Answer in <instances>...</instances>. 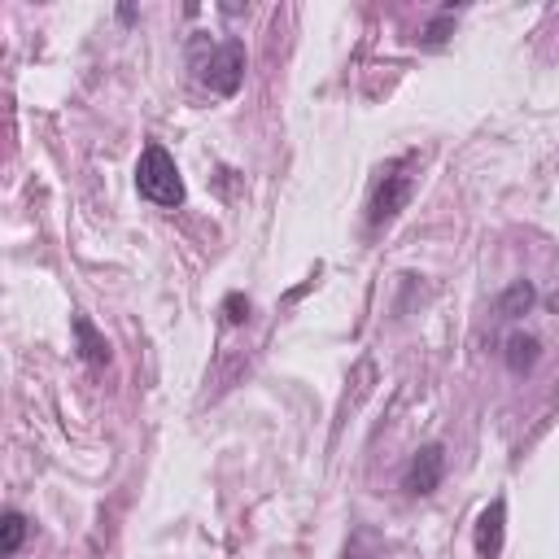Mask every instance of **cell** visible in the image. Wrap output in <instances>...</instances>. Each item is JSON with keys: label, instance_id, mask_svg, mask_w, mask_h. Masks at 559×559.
<instances>
[{"label": "cell", "instance_id": "cell-6", "mask_svg": "<svg viewBox=\"0 0 559 559\" xmlns=\"http://www.w3.org/2000/svg\"><path fill=\"white\" fill-rule=\"evenodd\" d=\"M70 328H75V341H79V359L92 363V367H105L110 363V346H105V337L97 328H92L88 315H75L70 319Z\"/></svg>", "mask_w": 559, "mask_h": 559}, {"label": "cell", "instance_id": "cell-7", "mask_svg": "<svg viewBox=\"0 0 559 559\" xmlns=\"http://www.w3.org/2000/svg\"><path fill=\"white\" fill-rule=\"evenodd\" d=\"M503 359H507V367H511L516 376L533 372V367H538V359H542L538 337H529V332H511V337H507V350H503Z\"/></svg>", "mask_w": 559, "mask_h": 559}, {"label": "cell", "instance_id": "cell-10", "mask_svg": "<svg viewBox=\"0 0 559 559\" xmlns=\"http://www.w3.org/2000/svg\"><path fill=\"white\" fill-rule=\"evenodd\" d=\"M450 22H455V9H442V18L433 22V27H428L420 40L428 44V49H437V44H446V35H450Z\"/></svg>", "mask_w": 559, "mask_h": 559}, {"label": "cell", "instance_id": "cell-3", "mask_svg": "<svg viewBox=\"0 0 559 559\" xmlns=\"http://www.w3.org/2000/svg\"><path fill=\"white\" fill-rule=\"evenodd\" d=\"M415 193V175H411V153L407 158H398L389 166L385 175H380L372 201H367V228H385V223H394L402 210H407V201Z\"/></svg>", "mask_w": 559, "mask_h": 559}, {"label": "cell", "instance_id": "cell-8", "mask_svg": "<svg viewBox=\"0 0 559 559\" xmlns=\"http://www.w3.org/2000/svg\"><path fill=\"white\" fill-rule=\"evenodd\" d=\"M22 538H27V516H22L18 507H5V516H0V555H18Z\"/></svg>", "mask_w": 559, "mask_h": 559}, {"label": "cell", "instance_id": "cell-5", "mask_svg": "<svg viewBox=\"0 0 559 559\" xmlns=\"http://www.w3.org/2000/svg\"><path fill=\"white\" fill-rule=\"evenodd\" d=\"M503 538H507V498H494L477 516V555L498 559L503 555Z\"/></svg>", "mask_w": 559, "mask_h": 559}, {"label": "cell", "instance_id": "cell-9", "mask_svg": "<svg viewBox=\"0 0 559 559\" xmlns=\"http://www.w3.org/2000/svg\"><path fill=\"white\" fill-rule=\"evenodd\" d=\"M533 302H538V293H533V284H529V280H516V284H511V289H507L503 297H498V315H503V319H516V315H525Z\"/></svg>", "mask_w": 559, "mask_h": 559}, {"label": "cell", "instance_id": "cell-4", "mask_svg": "<svg viewBox=\"0 0 559 559\" xmlns=\"http://www.w3.org/2000/svg\"><path fill=\"white\" fill-rule=\"evenodd\" d=\"M442 472H446V450H442V442H428V446H420L411 455L407 477H402V490L415 494V498H428L437 485H442Z\"/></svg>", "mask_w": 559, "mask_h": 559}, {"label": "cell", "instance_id": "cell-1", "mask_svg": "<svg viewBox=\"0 0 559 559\" xmlns=\"http://www.w3.org/2000/svg\"><path fill=\"white\" fill-rule=\"evenodd\" d=\"M136 193L145 201H153V206H162V210L184 206L180 166H175V158L162 145H145V153H140V162H136Z\"/></svg>", "mask_w": 559, "mask_h": 559}, {"label": "cell", "instance_id": "cell-11", "mask_svg": "<svg viewBox=\"0 0 559 559\" xmlns=\"http://www.w3.org/2000/svg\"><path fill=\"white\" fill-rule=\"evenodd\" d=\"M223 315H228V324H245L249 319V297L245 293H228L223 297Z\"/></svg>", "mask_w": 559, "mask_h": 559}, {"label": "cell", "instance_id": "cell-2", "mask_svg": "<svg viewBox=\"0 0 559 559\" xmlns=\"http://www.w3.org/2000/svg\"><path fill=\"white\" fill-rule=\"evenodd\" d=\"M193 70H197V79L206 83L210 92H219V97H236L241 83H245V44L241 40L210 44L206 57L193 53Z\"/></svg>", "mask_w": 559, "mask_h": 559}]
</instances>
